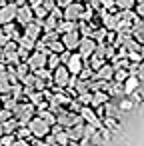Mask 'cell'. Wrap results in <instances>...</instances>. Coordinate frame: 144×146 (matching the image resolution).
Here are the masks:
<instances>
[{
  "instance_id": "cell-31",
  "label": "cell",
  "mask_w": 144,
  "mask_h": 146,
  "mask_svg": "<svg viewBox=\"0 0 144 146\" xmlns=\"http://www.w3.org/2000/svg\"><path fill=\"white\" fill-rule=\"evenodd\" d=\"M8 40H10V38H8V36H6V34H4L2 30H0V48H2V46H4V44H6Z\"/></svg>"
},
{
  "instance_id": "cell-19",
  "label": "cell",
  "mask_w": 144,
  "mask_h": 146,
  "mask_svg": "<svg viewBox=\"0 0 144 146\" xmlns=\"http://www.w3.org/2000/svg\"><path fill=\"white\" fill-rule=\"evenodd\" d=\"M62 50H66V48H64V44L60 42V38H56V40H52V42H48V44H46V52H54V54H60Z\"/></svg>"
},
{
  "instance_id": "cell-23",
  "label": "cell",
  "mask_w": 144,
  "mask_h": 146,
  "mask_svg": "<svg viewBox=\"0 0 144 146\" xmlns=\"http://www.w3.org/2000/svg\"><path fill=\"white\" fill-rule=\"evenodd\" d=\"M136 104L132 102V98L130 96H122L120 98V102H118V110H122V112H126V110H132Z\"/></svg>"
},
{
  "instance_id": "cell-1",
  "label": "cell",
  "mask_w": 144,
  "mask_h": 146,
  "mask_svg": "<svg viewBox=\"0 0 144 146\" xmlns=\"http://www.w3.org/2000/svg\"><path fill=\"white\" fill-rule=\"evenodd\" d=\"M34 114H36V108H34V104H30L28 100L16 102V106H14V110H12V116L18 120L20 126H26V122H28Z\"/></svg>"
},
{
  "instance_id": "cell-10",
  "label": "cell",
  "mask_w": 144,
  "mask_h": 146,
  "mask_svg": "<svg viewBox=\"0 0 144 146\" xmlns=\"http://www.w3.org/2000/svg\"><path fill=\"white\" fill-rule=\"evenodd\" d=\"M34 20V14H32V8L28 6V4H24V6H18V10H16V18H14V22L18 24V26H26L28 22H32Z\"/></svg>"
},
{
  "instance_id": "cell-32",
  "label": "cell",
  "mask_w": 144,
  "mask_h": 146,
  "mask_svg": "<svg viewBox=\"0 0 144 146\" xmlns=\"http://www.w3.org/2000/svg\"><path fill=\"white\" fill-rule=\"evenodd\" d=\"M76 146H92V144H90V140H88V138H80V140L76 142Z\"/></svg>"
},
{
  "instance_id": "cell-4",
  "label": "cell",
  "mask_w": 144,
  "mask_h": 146,
  "mask_svg": "<svg viewBox=\"0 0 144 146\" xmlns=\"http://www.w3.org/2000/svg\"><path fill=\"white\" fill-rule=\"evenodd\" d=\"M46 56H48V54H46L44 50H32L24 62L28 64L30 72H36L38 68H44V66H46Z\"/></svg>"
},
{
  "instance_id": "cell-14",
  "label": "cell",
  "mask_w": 144,
  "mask_h": 146,
  "mask_svg": "<svg viewBox=\"0 0 144 146\" xmlns=\"http://www.w3.org/2000/svg\"><path fill=\"white\" fill-rule=\"evenodd\" d=\"M140 84H142V82L138 80V76H136V74H128V76L122 80L124 94H126V96H128V94H132L134 90H138V88H140Z\"/></svg>"
},
{
  "instance_id": "cell-21",
  "label": "cell",
  "mask_w": 144,
  "mask_h": 146,
  "mask_svg": "<svg viewBox=\"0 0 144 146\" xmlns=\"http://www.w3.org/2000/svg\"><path fill=\"white\" fill-rule=\"evenodd\" d=\"M34 74H36L38 78L46 80V82H48V84L52 86V70H50V68H46V66H44V68H38V70H36Z\"/></svg>"
},
{
  "instance_id": "cell-28",
  "label": "cell",
  "mask_w": 144,
  "mask_h": 146,
  "mask_svg": "<svg viewBox=\"0 0 144 146\" xmlns=\"http://www.w3.org/2000/svg\"><path fill=\"white\" fill-rule=\"evenodd\" d=\"M70 54H72L70 50H62V52L58 54V56H60V64H66V62H68V58H70Z\"/></svg>"
},
{
  "instance_id": "cell-37",
  "label": "cell",
  "mask_w": 144,
  "mask_h": 146,
  "mask_svg": "<svg viewBox=\"0 0 144 146\" xmlns=\"http://www.w3.org/2000/svg\"><path fill=\"white\" fill-rule=\"evenodd\" d=\"M6 2H14V0H6Z\"/></svg>"
},
{
  "instance_id": "cell-26",
  "label": "cell",
  "mask_w": 144,
  "mask_h": 146,
  "mask_svg": "<svg viewBox=\"0 0 144 146\" xmlns=\"http://www.w3.org/2000/svg\"><path fill=\"white\" fill-rule=\"evenodd\" d=\"M136 76H138V80L140 82H144V58L138 62V66H136Z\"/></svg>"
},
{
  "instance_id": "cell-9",
  "label": "cell",
  "mask_w": 144,
  "mask_h": 146,
  "mask_svg": "<svg viewBox=\"0 0 144 146\" xmlns=\"http://www.w3.org/2000/svg\"><path fill=\"white\" fill-rule=\"evenodd\" d=\"M16 10H18V6H16L14 2H6L4 6H0V26H2V24H8V22H14Z\"/></svg>"
},
{
  "instance_id": "cell-36",
  "label": "cell",
  "mask_w": 144,
  "mask_h": 146,
  "mask_svg": "<svg viewBox=\"0 0 144 146\" xmlns=\"http://www.w3.org/2000/svg\"><path fill=\"white\" fill-rule=\"evenodd\" d=\"M6 4V0H0V6H4Z\"/></svg>"
},
{
  "instance_id": "cell-11",
  "label": "cell",
  "mask_w": 144,
  "mask_h": 146,
  "mask_svg": "<svg viewBox=\"0 0 144 146\" xmlns=\"http://www.w3.org/2000/svg\"><path fill=\"white\" fill-rule=\"evenodd\" d=\"M64 66H66V70H68L72 76H78V72H80L82 66H84V58H82L78 52H72L70 58H68V62H66Z\"/></svg>"
},
{
  "instance_id": "cell-20",
  "label": "cell",
  "mask_w": 144,
  "mask_h": 146,
  "mask_svg": "<svg viewBox=\"0 0 144 146\" xmlns=\"http://www.w3.org/2000/svg\"><path fill=\"white\" fill-rule=\"evenodd\" d=\"M56 66H60V56L54 54V52H48V56H46V68L54 70Z\"/></svg>"
},
{
  "instance_id": "cell-24",
  "label": "cell",
  "mask_w": 144,
  "mask_h": 146,
  "mask_svg": "<svg viewBox=\"0 0 144 146\" xmlns=\"http://www.w3.org/2000/svg\"><path fill=\"white\" fill-rule=\"evenodd\" d=\"M14 140H16L14 134H0V146H12Z\"/></svg>"
},
{
  "instance_id": "cell-17",
  "label": "cell",
  "mask_w": 144,
  "mask_h": 146,
  "mask_svg": "<svg viewBox=\"0 0 144 146\" xmlns=\"http://www.w3.org/2000/svg\"><path fill=\"white\" fill-rule=\"evenodd\" d=\"M34 44H36V42H34L32 38L24 36V34L18 38V48H22V50H26V52H32V50H34Z\"/></svg>"
},
{
  "instance_id": "cell-16",
  "label": "cell",
  "mask_w": 144,
  "mask_h": 146,
  "mask_svg": "<svg viewBox=\"0 0 144 146\" xmlns=\"http://www.w3.org/2000/svg\"><path fill=\"white\" fill-rule=\"evenodd\" d=\"M108 100H112V98L108 96V92H106V90H96V92H92V96H90V104H88V106L96 108V106L106 104Z\"/></svg>"
},
{
  "instance_id": "cell-29",
  "label": "cell",
  "mask_w": 144,
  "mask_h": 146,
  "mask_svg": "<svg viewBox=\"0 0 144 146\" xmlns=\"http://www.w3.org/2000/svg\"><path fill=\"white\" fill-rule=\"evenodd\" d=\"M42 6H44V8H46V10L50 12V10H52V8L56 6V0H42Z\"/></svg>"
},
{
  "instance_id": "cell-5",
  "label": "cell",
  "mask_w": 144,
  "mask_h": 146,
  "mask_svg": "<svg viewBox=\"0 0 144 146\" xmlns=\"http://www.w3.org/2000/svg\"><path fill=\"white\" fill-rule=\"evenodd\" d=\"M80 38H82V34L78 32V28H72V30H68V32L60 34V42H62V44H64V48H66V50H70V52H74V50H76V46H78Z\"/></svg>"
},
{
  "instance_id": "cell-3",
  "label": "cell",
  "mask_w": 144,
  "mask_h": 146,
  "mask_svg": "<svg viewBox=\"0 0 144 146\" xmlns=\"http://www.w3.org/2000/svg\"><path fill=\"white\" fill-rule=\"evenodd\" d=\"M84 8H86L84 2H80V0H72L70 4H66L62 8V18L70 20V22H78L80 16H82V12H84Z\"/></svg>"
},
{
  "instance_id": "cell-12",
  "label": "cell",
  "mask_w": 144,
  "mask_h": 146,
  "mask_svg": "<svg viewBox=\"0 0 144 146\" xmlns=\"http://www.w3.org/2000/svg\"><path fill=\"white\" fill-rule=\"evenodd\" d=\"M24 30H22V34L24 36H28V38H32L34 42L36 40H40V36H42V26H40V22H36V20H32V22H28L26 26H22Z\"/></svg>"
},
{
  "instance_id": "cell-7",
  "label": "cell",
  "mask_w": 144,
  "mask_h": 146,
  "mask_svg": "<svg viewBox=\"0 0 144 146\" xmlns=\"http://www.w3.org/2000/svg\"><path fill=\"white\" fill-rule=\"evenodd\" d=\"M78 114L82 116V120H84L86 124L94 126L96 130H100V128H102V120L96 116V112H94V108H92V106H80Z\"/></svg>"
},
{
  "instance_id": "cell-6",
  "label": "cell",
  "mask_w": 144,
  "mask_h": 146,
  "mask_svg": "<svg viewBox=\"0 0 144 146\" xmlns=\"http://www.w3.org/2000/svg\"><path fill=\"white\" fill-rule=\"evenodd\" d=\"M96 40L94 38H86V36H82L80 38V42H78V46H76V52L84 58V60H88L92 54H94V50H96Z\"/></svg>"
},
{
  "instance_id": "cell-35",
  "label": "cell",
  "mask_w": 144,
  "mask_h": 146,
  "mask_svg": "<svg viewBox=\"0 0 144 146\" xmlns=\"http://www.w3.org/2000/svg\"><path fill=\"white\" fill-rule=\"evenodd\" d=\"M138 52H140V56L144 58V44H140V50H138Z\"/></svg>"
},
{
  "instance_id": "cell-22",
  "label": "cell",
  "mask_w": 144,
  "mask_h": 146,
  "mask_svg": "<svg viewBox=\"0 0 144 146\" xmlns=\"http://www.w3.org/2000/svg\"><path fill=\"white\" fill-rule=\"evenodd\" d=\"M128 74H130V72H128V68H124V66H118V68H114L112 80H114V82H122V80H124Z\"/></svg>"
},
{
  "instance_id": "cell-30",
  "label": "cell",
  "mask_w": 144,
  "mask_h": 146,
  "mask_svg": "<svg viewBox=\"0 0 144 146\" xmlns=\"http://www.w3.org/2000/svg\"><path fill=\"white\" fill-rule=\"evenodd\" d=\"M30 142L26 140V138H16L14 142H12V146H28Z\"/></svg>"
},
{
  "instance_id": "cell-33",
  "label": "cell",
  "mask_w": 144,
  "mask_h": 146,
  "mask_svg": "<svg viewBox=\"0 0 144 146\" xmlns=\"http://www.w3.org/2000/svg\"><path fill=\"white\" fill-rule=\"evenodd\" d=\"M72 0H56V6H60V8H64L66 4H70Z\"/></svg>"
},
{
  "instance_id": "cell-39",
  "label": "cell",
  "mask_w": 144,
  "mask_h": 146,
  "mask_svg": "<svg viewBox=\"0 0 144 146\" xmlns=\"http://www.w3.org/2000/svg\"><path fill=\"white\" fill-rule=\"evenodd\" d=\"M0 108H2V102H0Z\"/></svg>"
},
{
  "instance_id": "cell-18",
  "label": "cell",
  "mask_w": 144,
  "mask_h": 146,
  "mask_svg": "<svg viewBox=\"0 0 144 146\" xmlns=\"http://www.w3.org/2000/svg\"><path fill=\"white\" fill-rule=\"evenodd\" d=\"M56 22H58V20H56L54 16H50V14H48L46 18H42V22H40V26H42V32L54 30V28H56Z\"/></svg>"
},
{
  "instance_id": "cell-38",
  "label": "cell",
  "mask_w": 144,
  "mask_h": 146,
  "mask_svg": "<svg viewBox=\"0 0 144 146\" xmlns=\"http://www.w3.org/2000/svg\"><path fill=\"white\" fill-rule=\"evenodd\" d=\"M136 2H144V0H136Z\"/></svg>"
},
{
  "instance_id": "cell-34",
  "label": "cell",
  "mask_w": 144,
  "mask_h": 146,
  "mask_svg": "<svg viewBox=\"0 0 144 146\" xmlns=\"http://www.w3.org/2000/svg\"><path fill=\"white\" fill-rule=\"evenodd\" d=\"M14 4L16 6H24V4H28V0H14Z\"/></svg>"
},
{
  "instance_id": "cell-27",
  "label": "cell",
  "mask_w": 144,
  "mask_h": 146,
  "mask_svg": "<svg viewBox=\"0 0 144 146\" xmlns=\"http://www.w3.org/2000/svg\"><path fill=\"white\" fill-rule=\"evenodd\" d=\"M8 118H12V112H10V110H6V108H0V124L6 122Z\"/></svg>"
},
{
  "instance_id": "cell-8",
  "label": "cell",
  "mask_w": 144,
  "mask_h": 146,
  "mask_svg": "<svg viewBox=\"0 0 144 146\" xmlns=\"http://www.w3.org/2000/svg\"><path fill=\"white\" fill-rule=\"evenodd\" d=\"M68 78H70V72L66 70L64 64H60V66H56V68L52 70V84H54V86H58V88H66Z\"/></svg>"
},
{
  "instance_id": "cell-2",
  "label": "cell",
  "mask_w": 144,
  "mask_h": 146,
  "mask_svg": "<svg viewBox=\"0 0 144 146\" xmlns=\"http://www.w3.org/2000/svg\"><path fill=\"white\" fill-rule=\"evenodd\" d=\"M26 126H28V130H30V136L32 138H38V140H42L46 134H50V126L38 116V114H34L28 122H26Z\"/></svg>"
},
{
  "instance_id": "cell-25",
  "label": "cell",
  "mask_w": 144,
  "mask_h": 146,
  "mask_svg": "<svg viewBox=\"0 0 144 146\" xmlns=\"http://www.w3.org/2000/svg\"><path fill=\"white\" fill-rule=\"evenodd\" d=\"M14 136L16 138H30V130H28V126H18L16 128V132H14Z\"/></svg>"
},
{
  "instance_id": "cell-13",
  "label": "cell",
  "mask_w": 144,
  "mask_h": 146,
  "mask_svg": "<svg viewBox=\"0 0 144 146\" xmlns=\"http://www.w3.org/2000/svg\"><path fill=\"white\" fill-rule=\"evenodd\" d=\"M130 36H132V38H134L138 44H144V22H142L138 16H134V20H132Z\"/></svg>"
},
{
  "instance_id": "cell-15",
  "label": "cell",
  "mask_w": 144,
  "mask_h": 146,
  "mask_svg": "<svg viewBox=\"0 0 144 146\" xmlns=\"http://www.w3.org/2000/svg\"><path fill=\"white\" fill-rule=\"evenodd\" d=\"M112 74H114V66L108 64V60H106V62L94 72V76H96L98 80H102V82H110V80H112Z\"/></svg>"
}]
</instances>
